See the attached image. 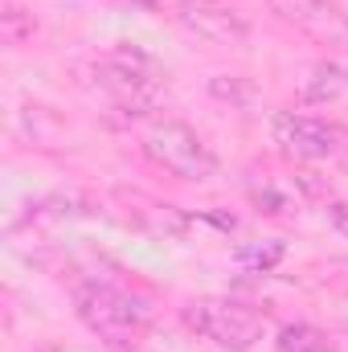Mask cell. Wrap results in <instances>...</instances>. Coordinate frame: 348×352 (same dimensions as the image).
Returning <instances> with one entry per match:
<instances>
[{
	"instance_id": "6da1fadb",
	"label": "cell",
	"mask_w": 348,
	"mask_h": 352,
	"mask_svg": "<svg viewBox=\"0 0 348 352\" xmlns=\"http://www.w3.org/2000/svg\"><path fill=\"white\" fill-rule=\"evenodd\" d=\"M74 311L90 332H98L111 344L135 340L152 320V307L144 299H135V295H127L111 283H98V278H87V283L74 287Z\"/></svg>"
},
{
	"instance_id": "7a4b0ae2",
	"label": "cell",
	"mask_w": 348,
	"mask_h": 352,
	"mask_svg": "<svg viewBox=\"0 0 348 352\" xmlns=\"http://www.w3.org/2000/svg\"><path fill=\"white\" fill-rule=\"evenodd\" d=\"M180 316L197 336L226 352H250L262 340V316L238 299H188Z\"/></svg>"
},
{
	"instance_id": "3957f363",
	"label": "cell",
	"mask_w": 348,
	"mask_h": 352,
	"mask_svg": "<svg viewBox=\"0 0 348 352\" xmlns=\"http://www.w3.org/2000/svg\"><path fill=\"white\" fill-rule=\"evenodd\" d=\"M144 152H148L152 164H160L176 180H209V176H217V168H221L217 156H213V148L188 123H176V119L156 123L144 135Z\"/></svg>"
},
{
	"instance_id": "277c9868",
	"label": "cell",
	"mask_w": 348,
	"mask_h": 352,
	"mask_svg": "<svg viewBox=\"0 0 348 352\" xmlns=\"http://www.w3.org/2000/svg\"><path fill=\"white\" fill-rule=\"evenodd\" d=\"M270 12L307 33L316 45H328V50H348V12L336 0H266Z\"/></svg>"
},
{
	"instance_id": "5b68a950",
	"label": "cell",
	"mask_w": 348,
	"mask_h": 352,
	"mask_svg": "<svg viewBox=\"0 0 348 352\" xmlns=\"http://www.w3.org/2000/svg\"><path fill=\"white\" fill-rule=\"evenodd\" d=\"M270 131H274V144H279V152L283 156H291V160H328V156H336L340 152V131L332 127V123H324V119H316V115H295V111H279L274 115V123H270Z\"/></svg>"
},
{
	"instance_id": "8992f818",
	"label": "cell",
	"mask_w": 348,
	"mask_h": 352,
	"mask_svg": "<svg viewBox=\"0 0 348 352\" xmlns=\"http://www.w3.org/2000/svg\"><path fill=\"white\" fill-rule=\"evenodd\" d=\"M176 21L209 45H242L250 37L246 16L226 0H176Z\"/></svg>"
},
{
	"instance_id": "52a82bcc",
	"label": "cell",
	"mask_w": 348,
	"mask_h": 352,
	"mask_svg": "<svg viewBox=\"0 0 348 352\" xmlns=\"http://www.w3.org/2000/svg\"><path fill=\"white\" fill-rule=\"evenodd\" d=\"M123 201H127L131 221L144 226V230L156 234V238H180V234L188 230V217H184L176 205H168V201H152V197H144V192H123Z\"/></svg>"
},
{
	"instance_id": "ba28073f",
	"label": "cell",
	"mask_w": 348,
	"mask_h": 352,
	"mask_svg": "<svg viewBox=\"0 0 348 352\" xmlns=\"http://www.w3.org/2000/svg\"><path fill=\"white\" fill-rule=\"evenodd\" d=\"M274 352H336L328 332H320L316 324H287L274 336Z\"/></svg>"
},
{
	"instance_id": "9c48e42d",
	"label": "cell",
	"mask_w": 348,
	"mask_h": 352,
	"mask_svg": "<svg viewBox=\"0 0 348 352\" xmlns=\"http://www.w3.org/2000/svg\"><path fill=\"white\" fill-rule=\"evenodd\" d=\"M33 29H37L33 12H29L21 0H4V12H0V37L17 50V45H25V41L33 37Z\"/></svg>"
},
{
	"instance_id": "30bf717a",
	"label": "cell",
	"mask_w": 348,
	"mask_h": 352,
	"mask_svg": "<svg viewBox=\"0 0 348 352\" xmlns=\"http://www.w3.org/2000/svg\"><path fill=\"white\" fill-rule=\"evenodd\" d=\"M345 90H348V74H345V66H336V62L316 66V70H312V78H307V98H312V102L340 98Z\"/></svg>"
},
{
	"instance_id": "8fae6325",
	"label": "cell",
	"mask_w": 348,
	"mask_h": 352,
	"mask_svg": "<svg viewBox=\"0 0 348 352\" xmlns=\"http://www.w3.org/2000/svg\"><path fill=\"white\" fill-rule=\"evenodd\" d=\"M283 254H287L283 242H254V246H242L238 250V263L250 266L254 274H266V270H274V266L283 263Z\"/></svg>"
},
{
	"instance_id": "7c38bea8",
	"label": "cell",
	"mask_w": 348,
	"mask_h": 352,
	"mask_svg": "<svg viewBox=\"0 0 348 352\" xmlns=\"http://www.w3.org/2000/svg\"><path fill=\"white\" fill-rule=\"evenodd\" d=\"M209 94H213V98H221V102H234V107H250L259 90H254V82H246V78L217 74V78H209Z\"/></svg>"
},
{
	"instance_id": "4fadbf2b",
	"label": "cell",
	"mask_w": 348,
	"mask_h": 352,
	"mask_svg": "<svg viewBox=\"0 0 348 352\" xmlns=\"http://www.w3.org/2000/svg\"><path fill=\"white\" fill-rule=\"evenodd\" d=\"M324 213H328V221H332V226H336V230L348 238V201H332Z\"/></svg>"
},
{
	"instance_id": "5bb4252c",
	"label": "cell",
	"mask_w": 348,
	"mask_h": 352,
	"mask_svg": "<svg viewBox=\"0 0 348 352\" xmlns=\"http://www.w3.org/2000/svg\"><path fill=\"white\" fill-rule=\"evenodd\" d=\"M111 4H123V8H156V0H111Z\"/></svg>"
},
{
	"instance_id": "9a60e30c",
	"label": "cell",
	"mask_w": 348,
	"mask_h": 352,
	"mask_svg": "<svg viewBox=\"0 0 348 352\" xmlns=\"http://www.w3.org/2000/svg\"><path fill=\"white\" fill-rule=\"evenodd\" d=\"M345 74H348V66H345Z\"/></svg>"
}]
</instances>
